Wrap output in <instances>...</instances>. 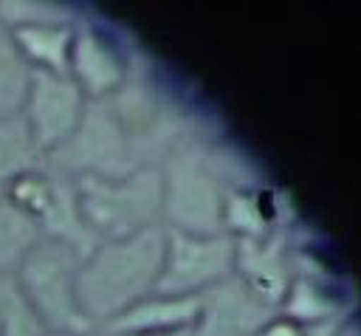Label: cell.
Segmentation results:
<instances>
[{"instance_id": "6da1fadb", "label": "cell", "mask_w": 361, "mask_h": 336, "mask_svg": "<svg viewBox=\"0 0 361 336\" xmlns=\"http://www.w3.org/2000/svg\"><path fill=\"white\" fill-rule=\"evenodd\" d=\"M166 220L127 234L99 240L79 263L76 296L90 322L107 325L130 305L158 288L166 254Z\"/></svg>"}, {"instance_id": "7a4b0ae2", "label": "cell", "mask_w": 361, "mask_h": 336, "mask_svg": "<svg viewBox=\"0 0 361 336\" xmlns=\"http://www.w3.org/2000/svg\"><path fill=\"white\" fill-rule=\"evenodd\" d=\"M82 257L85 254L73 246L42 237L11 274L48 333H87L102 328L87 319L76 296V271Z\"/></svg>"}, {"instance_id": "3957f363", "label": "cell", "mask_w": 361, "mask_h": 336, "mask_svg": "<svg viewBox=\"0 0 361 336\" xmlns=\"http://www.w3.org/2000/svg\"><path fill=\"white\" fill-rule=\"evenodd\" d=\"M87 96L71 79V73L31 71L28 90L20 116L28 124V133L42 155L54 152L79 124Z\"/></svg>"}, {"instance_id": "277c9868", "label": "cell", "mask_w": 361, "mask_h": 336, "mask_svg": "<svg viewBox=\"0 0 361 336\" xmlns=\"http://www.w3.org/2000/svg\"><path fill=\"white\" fill-rule=\"evenodd\" d=\"M133 54H127L102 25L79 17L73 20L68 73L87 99H107L124 82Z\"/></svg>"}, {"instance_id": "5b68a950", "label": "cell", "mask_w": 361, "mask_h": 336, "mask_svg": "<svg viewBox=\"0 0 361 336\" xmlns=\"http://www.w3.org/2000/svg\"><path fill=\"white\" fill-rule=\"evenodd\" d=\"M73 20H56V23H34V25H17L8 28L11 42L23 62L31 71H48V73H68L71 59V42H73Z\"/></svg>"}, {"instance_id": "8992f818", "label": "cell", "mask_w": 361, "mask_h": 336, "mask_svg": "<svg viewBox=\"0 0 361 336\" xmlns=\"http://www.w3.org/2000/svg\"><path fill=\"white\" fill-rule=\"evenodd\" d=\"M42 226L0 195V277H11L25 254L42 240Z\"/></svg>"}, {"instance_id": "52a82bcc", "label": "cell", "mask_w": 361, "mask_h": 336, "mask_svg": "<svg viewBox=\"0 0 361 336\" xmlns=\"http://www.w3.org/2000/svg\"><path fill=\"white\" fill-rule=\"evenodd\" d=\"M45 167V155L37 150L25 119L17 113L0 121V195L23 172Z\"/></svg>"}, {"instance_id": "ba28073f", "label": "cell", "mask_w": 361, "mask_h": 336, "mask_svg": "<svg viewBox=\"0 0 361 336\" xmlns=\"http://www.w3.org/2000/svg\"><path fill=\"white\" fill-rule=\"evenodd\" d=\"M31 68L17 54L8 28L0 25V121L17 116L25 102Z\"/></svg>"}, {"instance_id": "9c48e42d", "label": "cell", "mask_w": 361, "mask_h": 336, "mask_svg": "<svg viewBox=\"0 0 361 336\" xmlns=\"http://www.w3.org/2000/svg\"><path fill=\"white\" fill-rule=\"evenodd\" d=\"M54 184H56V175L54 169L39 167V169H28L23 175H17L6 189H3V198L8 203H14L20 212L31 215L34 220H42V215L48 212L51 206V198H54Z\"/></svg>"}, {"instance_id": "30bf717a", "label": "cell", "mask_w": 361, "mask_h": 336, "mask_svg": "<svg viewBox=\"0 0 361 336\" xmlns=\"http://www.w3.org/2000/svg\"><path fill=\"white\" fill-rule=\"evenodd\" d=\"M0 336H48L14 277H0Z\"/></svg>"}, {"instance_id": "8fae6325", "label": "cell", "mask_w": 361, "mask_h": 336, "mask_svg": "<svg viewBox=\"0 0 361 336\" xmlns=\"http://www.w3.org/2000/svg\"><path fill=\"white\" fill-rule=\"evenodd\" d=\"M73 11L56 3H34V0H3L0 3V25L17 28V25H34V23H56L71 20Z\"/></svg>"}, {"instance_id": "7c38bea8", "label": "cell", "mask_w": 361, "mask_h": 336, "mask_svg": "<svg viewBox=\"0 0 361 336\" xmlns=\"http://www.w3.org/2000/svg\"><path fill=\"white\" fill-rule=\"evenodd\" d=\"M48 336H107V330L96 328V330H87V333H48Z\"/></svg>"}]
</instances>
